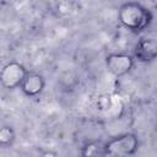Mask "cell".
<instances>
[{"instance_id": "6da1fadb", "label": "cell", "mask_w": 157, "mask_h": 157, "mask_svg": "<svg viewBox=\"0 0 157 157\" xmlns=\"http://www.w3.org/2000/svg\"><path fill=\"white\" fill-rule=\"evenodd\" d=\"M118 21L128 31L137 33L150 26L152 21V13L141 2L128 1L119 6Z\"/></svg>"}, {"instance_id": "7a4b0ae2", "label": "cell", "mask_w": 157, "mask_h": 157, "mask_svg": "<svg viewBox=\"0 0 157 157\" xmlns=\"http://www.w3.org/2000/svg\"><path fill=\"white\" fill-rule=\"evenodd\" d=\"M139 148V139L134 132L114 136L104 144L107 157H131Z\"/></svg>"}, {"instance_id": "3957f363", "label": "cell", "mask_w": 157, "mask_h": 157, "mask_svg": "<svg viewBox=\"0 0 157 157\" xmlns=\"http://www.w3.org/2000/svg\"><path fill=\"white\" fill-rule=\"evenodd\" d=\"M26 67L18 61H10L0 70V85L5 90L18 88L27 75Z\"/></svg>"}, {"instance_id": "277c9868", "label": "cell", "mask_w": 157, "mask_h": 157, "mask_svg": "<svg viewBox=\"0 0 157 157\" xmlns=\"http://www.w3.org/2000/svg\"><path fill=\"white\" fill-rule=\"evenodd\" d=\"M135 64V59L130 54L125 53H112L105 56V67L108 72L115 77L120 78L128 75Z\"/></svg>"}, {"instance_id": "5b68a950", "label": "cell", "mask_w": 157, "mask_h": 157, "mask_svg": "<svg viewBox=\"0 0 157 157\" xmlns=\"http://www.w3.org/2000/svg\"><path fill=\"white\" fill-rule=\"evenodd\" d=\"M134 56L137 59V61L141 63H151L157 56V42L155 38L144 37L141 38L134 50Z\"/></svg>"}, {"instance_id": "8992f818", "label": "cell", "mask_w": 157, "mask_h": 157, "mask_svg": "<svg viewBox=\"0 0 157 157\" xmlns=\"http://www.w3.org/2000/svg\"><path fill=\"white\" fill-rule=\"evenodd\" d=\"M45 87V80L39 72L29 71L23 78L20 88L22 93L27 97H37L39 96Z\"/></svg>"}, {"instance_id": "52a82bcc", "label": "cell", "mask_w": 157, "mask_h": 157, "mask_svg": "<svg viewBox=\"0 0 157 157\" xmlns=\"http://www.w3.org/2000/svg\"><path fill=\"white\" fill-rule=\"evenodd\" d=\"M80 157H107L104 151V144L97 140L87 141L81 147Z\"/></svg>"}, {"instance_id": "ba28073f", "label": "cell", "mask_w": 157, "mask_h": 157, "mask_svg": "<svg viewBox=\"0 0 157 157\" xmlns=\"http://www.w3.org/2000/svg\"><path fill=\"white\" fill-rule=\"evenodd\" d=\"M16 140V132L12 126L10 125H4L0 126V147L1 148H7L10 147Z\"/></svg>"}, {"instance_id": "9c48e42d", "label": "cell", "mask_w": 157, "mask_h": 157, "mask_svg": "<svg viewBox=\"0 0 157 157\" xmlns=\"http://www.w3.org/2000/svg\"><path fill=\"white\" fill-rule=\"evenodd\" d=\"M40 157H56V153H55L54 151H47V152H44Z\"/></svg>"}]
</instances>
